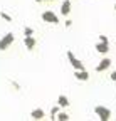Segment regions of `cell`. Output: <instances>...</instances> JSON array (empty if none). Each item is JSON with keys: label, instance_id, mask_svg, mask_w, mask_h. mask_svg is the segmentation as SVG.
Wrapping results in <instances>:
<instances>
[{"label": "cell", "instance_id": "6da1fadb", "mask_svg": "<svg viewBox=\"0 0 116 121\" xmlns=\"http://www.w3.org/2000/svg\"><path fill=\"white\" fill-rule=\"evenodd\" d=\"M94 113L98 114V118H99L101 121H108V119L111 118V111H109L108 108H104V106H96V108H94Z\"/></svg>", "mask_w": 116, "mask_h": 121}, {"label": "cell", "instance_id": "7a4b0ae2", "mask_svg": "<svg viewBox=\"0 0 116 121\" xmlns=\"http://www.w3.org/2000/svg\"><path fill=\"white\" fill-rule=\"evenodd\" d=\"M15 40V35H13L12 32H9V34H5L2 39H0V51H5V49H9L10 47V44Z\"/></svg>", "mask_w": 116, "mask_h": 121}, {"label": "cell", "instance_id": "3957f363", "mask_svg": "<svg viewBox=\"0 0 116 121\" xmlns=\"http://www.w3.org/2000/svg\"><path fill=\"white\" fill-rule=\"evenodd\" d=\"M42 20L46 24H59V19H57V15L52 12V10H46L42 13Z\"/></svg>", "mask_w": 116, "mask_h": 121}, {"label": "cell", "instance_id": "277c9868", "mask_svg": "<svg viewBox=\"0 0 116 121\" xmlns=\"http://www.w3.org/2000/svg\"><path fill=\"white\" fill-rule=\"evenodd\" d=\"M67 59H69V62H71V66L74 67V71H81V69H84L82 62H81L79 59H76V56L72 54L71 51H67Z\"/></svg>", "mask_w": 116, "mask_h": 121}, {"label": "cell", "instance_id": "5b68a950", "mask_svg": "<svg viewBox=\"0 0 116 121\" xmlns=\"http://www.w3.org/2000/svg\"><path fill=\"white\" fill-rule=\"evenodd\" d=\"M109 67H111V59L104 57V59L96 66V72H103V71H106V69H109Z\"/></svg>", "mask_w": 116, "mask_h": 121}, {"label": "cell", "instance_id": "8992f818", "mask_svg": "<svg viewBox=\"0 0 116 121\" xmlns=\"http://www.w3.org/2000/svg\"><path fill=\"white\" fill-rule=\"evenodd\" d=\"M35 44H37L35 37H32V35H24V45H25L29 51H32V49L35 47Z\"/></svg>", "mask_w": 116, "mask_h": 121}, {"label": "cell", "instance_id": "52a82bcc", "mask_svg": "<svg viewBox=\"0 0 116 121\" xmlns=\"http://www.w3.org/2000/svg\"><path fill=\"white\" fill-rule=\"evenodd\" d=\"M74 78H76L77 81H88V79H89V72L86 71V69L76 71V72H74Z\"/></svg>", "mask_w": 116, "mask_h": 121}, {"label": "cell", "instance_id": "ba28073f", "mask_svg": "<svg viewBox=\"0 0 116 121\" xmlns=\"http://www.w3.org/2000/svg\"><path fill=\"white\" fill-rule=\"evenodd\" d=\"M96 51H98L99 54H106V52L109 51V44H106V42H98V44H96Z\"/></svg>", "mask_w": 116, "mask_h": 121}, {"label": "cell", "instance_id": "9c48e42d", "mask_svg": "<svg viewBox=\"0 0 116 121\" xmlns=\"http://www.w3.org/2000/svg\"><path fill=\"white\" fill-rule=\"evenodd\" d=\"M61 13L64 15V17H67V15L71 13V2L69 0H64V4L61 5Z\"/></svg>", "mask_w": 116, "mask_h": 121}, {"label": "cell", "instance_id": "30bf717a", "mask_svg": "<svg viewBox=\"0 0 116 121\" xmlns=\"http://www.w3.org/2000/svg\"><path fill=\"white\" fill-rule=\"evenodd\" d=\"M44 116H46L44 109H34V111L30 113V118H32V119H42Z\"/></svg>", "mask_w": 116, "mask_h": 121}, {"label": "cell", "instance_id": "8fae6325", "mask_svg": "<svg viewBox=\"0 0 116 121\" xmlns=\"http://www.w3.org/2000/svg\"><path fill=\"white\" fill-rule=\"evenodd\" d=\"M57 104H59V108H67V106H69V99L64 94H61L59 98H57Z\"/></svg>", "mask_w": 116, "mask_h": 121}, {"label": "cell", "instance_id": "7c38bea8", "mask_svg": "<svg viewBox=\"0 0 116 121\" xmlns=\"http://www.w3.org/2000/svg\"><path fill=\"white\" fill-rule=\"evenodd\" d=\"M56 119H59V121H67V119H69V114H66L64 111H62V113H57Z\"/></svg>", "mask_w": 116, "mask_h": 121}, {"label": "cell", "instance_id": "4fadbf2b", "mask_svg": "<svg viewBox=\"0 0 116 121\" xmlns=\"http://www.w3.org/2000/svg\"><path fill=\"white\" fill-rule=\"evenodd\" d=\"M0 17H2L5 22H12V17H10L9 13H5V12H0Z\"/></svg>", "mask_w": 116, "mask_h": 121}, {"label": "cell", "instance_id": "5bb4252c", "mask_svg": "<svg viewBox=\"0 0 116 121\" xmlns=\"http://www.w3.org/2000/svg\"><path fill=\"white\" fill-rule=\"evenodd\" d=\"M57 113H59V104H57L56 108H52V113H51V119H56Z\"/></svg>", "mask_w": 116, "mask_h": 121}, {"label": "cell", "instance_id": "9a60e30c", "mask_svg": "<svg viewBox=\"0 0 116 121\" xmlns=\"http://www.w3.org/2000/svg\"><path fill=\"white\" fill-rule=\"evenodd\" d=\"M24 35H34V30L30 27H25L24 29Z\"/></svg>", "mask_w": 116, "mask_h": 121}, {"label": "cell", "instance_id": "2e32d148", "mask_svg": "<svg viewBox=\"0 0 116 121\" xmlns=\"http://www.w3.org/2000/svg\"><path fill=\"white\" fill-rule=\"evenodd\" d=\"M99 42H106V44H109V40H108L106 35H99Z\"/></svg>", "mask_w": 116, "mask_h": 121}, {"label": "cell", "instance_id": "e0dca14e", "mask_svg": "<svg viewBox=\"0 0 116 121\" xmlns=\"http://www.w3.org/2000/svg\"><path fill=\"white\" fill-rule=\"evenodd\" d=\"M10 84H12V86H13V87H15V89H20V86H19V84H17V82H13V81H12V82H10Z\"/></svg>", "mask_w": 116, "mask_h": 121}, {"label": "cell", "instance_id": "ac0fdd59", "mask_svg": "<svg viewBox=\"0 0 116 121\" xmlns=\"http://www.w3.org/2000/svg\"><path fill=\"white\" fill-rule=\"evenodd\" d=\"M111 81H114V82H116V71L111 74Z\"/></svg>", "mask_w": 116, "mask_h": 121}, {"label": "cell", "instance_id": "d6986e66", "mask_svg": "<svg viewBox=\"0 0 116 121\" xmlns=\"http://www.w3.org/2000/svg\"><path fill=\"white\" fill-rule=\"evenodd\" d=\"M64 24H66V27H71V25H72V20H66Z\"/></svg>", "mask_w": 116, "mask_h": 121}, {"label": "cell", "instance_id": "ffe728a7", "mask_svg": "<svg viewBox=\"0 0 116 121\" xmlns=\"http://www.w3.org/2000/svg\"><path fill=\"white\" fill-rule=\"evenodd\" d=\"M35 2H37V4H40V2H44V0H35Z\"/></svg>", "mask_w": 116, "mask_h": 121}, {"label": "cell", "instance_id": "44dd1931", "mask_svg": "<svg viewBox=\"0 0 116 121\" xmlns=\"http://www.w3.org/2000/svg\"><path fill=\"white\" fill-rule=\"evenodd\" d=\"M44 2H51V0H44Z\"/></svg>", "mask_w": 116, "mask_h": 121}, {"label": "cell", "instance_id": "7402d4cb", "mask_svg": "<svg viewBox=\"0 0 116 121\" xmlns=\"http://www.w3.org/2000/svg\"><path fill=\"white\" fill-rule=\"evenodd\" d=\"M114 10H116V4H114Z\"/></svg>", "mask_w": 116, "mask_h": 121}]
</instances>
